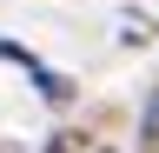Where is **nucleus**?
<instances>
[{"instance_id": "nucleus-1", "label": "nucleus", "mask_w": 159, "mask_h": 153, "mask_svg": "<svg viewBox=\"0 0 159 153\" xmlns=\"http://www.w3.org/2000/svg\"><path fill=\"white\" fill-rule=\"evenodd\" d=\"M33 80H40V93H47V100H66V93H73V87H66V80H60V73H47V67H40V73H33Z\"/></svg>"}, {"instance_id": "nucleus-2", "label": "nucleus", "mask_w": 159, "mask_h": 153, "mask_svg": "<svg viewBox=\"0 0 159 153\" xmlns=\"http://www.w3.org/2000/svg\"><path fill=\"white\" fill-rule=\"evenodd\" d=\"M146 146L159 153V100H152V113H146Z\"/></svg>"}]
</instances>
